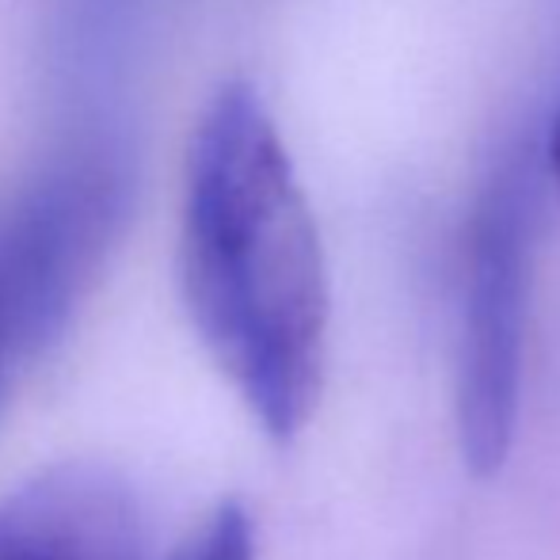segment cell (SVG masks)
Returning a JSON list of instances; mask_svg holds the SVG:
<instances>
[{
	"label": "cell",
	"mask_w": 560,
	"mask_h": 560,
	"mask_svg": "<svg viewBox=\"0 0 560 560\" xmlns=\"http://www.w3.org/2000/svg\"><path fill=\"white\" fill-rule=\"evenodd\" d=\"M179 287L259 428L290 443L325 382L328 271L279 126L244 81L210 100L187 149Z\"/></svg>",
	"instance_id": "1"
},
{
	"label": "cell",
	"mask_w": 560,
	"mask_h": 560,
	"mask_svg": "<svg viewBox=\"0 0 560 560\" xmlns=\"http://www.w3.org/2000/svg\"><path fill=\"white\" fill-rule=\"evenodd\" d=\"M534 233L538 172L511 156L480 191L465 256L457 431L465 465L477 477L500 472L515 443Z\"/></svg>",
	"instance_id": "2"
},
{
	"label": "cell",
	"mask_w": 560,
	"mask_h": 560,
	"mask_svg": "<svg viewBox=\"0 0 560 560\" xmlns=\"http://www.w3.org/2000/svg\"><path fill=\"white\" fill-rule=\"evenodd\" d=\"M133 172L115 145H81L0 214V275L31 359L73 325L130 214Z\"/></svg>",
	"instance_id": "3"
},
{
	"label": "cell",
	"mask_w": 560,
	"mask_h": 560,
	"mask_svg": "<svg viewBox=\"0 0 560 560\" xmlns=\"http://www.w3.org/2000/svg\"><path fill=\"white\" fill-rule=\"evenodd\" d=\"M145 515L126 477L69 462L0 495V560H141Z\"/></svg>",
	"instance_id": "4"
},
{
	"label": "cell",
	"mask_w": 560,
	"mask_h": 560,
	"mask_svg": "<svg viewBox=\"0 0 560 560\" xmlns=\"http://www.w3.org/2000/svg\"><path fill=\"white\" fill-rule=\"evenodd\" d=\"M172 560H256V534L241 503H222Z\"/></svg>",
	"instance_id": "5"
},
{
	"label": "cell",
	"mask_w": 560,
	"mask_h": 560,
	"mask_svg": "<svg viewBox=\"0 0 560 560\" xmlns=\"http://www.w3.org/2000/svg\"><path fill=\"white\" fill-rule=\"evenodd\" d=\"M31 362L35 359H31V351H27V339H23L20 317H15L12 294H8V282H4V275H0V408H4L15 377H20Z\"/></svg>",
	"instance_id": "6"
},
{
	"label": "cell",
	"mask_w": 560,
	"mask_h": 560,
	"mask_svg": "<svg viewBox=\"0 0 560 560\" xmlns=\"http://www.w3.org/2000/svg\"><path fill=\"white\" fill-rule=\"evenodd\" d=\"M546 164H549V176H553L557 191H560V107H557V115H553V130H549Z\"/></svg>",
	"instance_id": "7"
}]
</instances>
